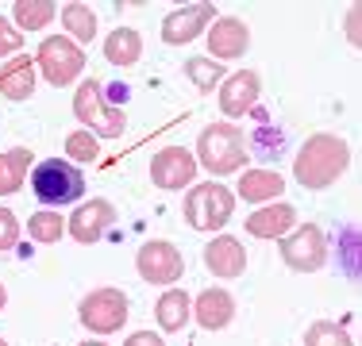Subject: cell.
I'll use <instances>...</instances> for the list:
<instances>
[{
	"mask_svg": "<svg viewBox=\"0 0 362 346\" xmlns=\"http://www.w3.org/2000/svg\"><path fill=\"white\" fill-rule=\"evenodd\" d=\"M347 166H351L347 138H339L332 131H316V135L305 138V146H300L297 162H293V177H297L305 189L320 193V189L335 185V181L347 173Z\"/></svg>",
	"mask_w": 362,
	"mask_h": 346,
	"instance_id": "cell-1",
	"label": "cell"
},
{
	"mask_svg": "<svg viewBox=\"0 0 362 346\" xmlns=\"http://www.w3.org/2000/svg\"><path fill=\"white\" fill-rule=\"evenodd\" d=\"M197 158L209 173L216 177H228V173H239L247 162V146H243V131L231 124H209L197 138Z\"/></svg>",
	"mask_w": 362,
	"mask_h": 346,
	"instance_id": "cell-2",
	"label": "cell"
},
{
	"mask_svg": "<svg viewBox=\"0 0 362 346\" xmlns=\"http://www.w3.org/2000/svg\"><path fill=\"white\" fill-rule=\"evenodd\" d=\"M31 193H35V201L47 204V208L74 204V201H81V193H85V173L77 169L74 162L47 158L31 169Z\"/></svg>",
	"mask_w": 362,
	"mask_h": 346,
	"instance_id": "cell-3",
	"label": "cell"
},
{
	"mask_svg": "<svg viewBox=\"0 0 362 346\" xmlns=\"http://www.w3.org/2000/svg\"><path fill=\"white\" fill-rule=\"evenodd\" d=\"M74 116L85 124V131L105 135V138H119V135H124V127H127L124 108H116V104L105 100V85H100L97 77H89V81L77 85V93H74Z\"/></svg>",
	"mask_w": 362,
	"mask_h": 346,
	"instance_id": "cell-4",
	"label": "cell"
},
{
	"mask_svg": "<svg viewBox=\"0 0 362 346\" xmlns=\"http://www.w3.org/2000/svg\"><path fill=\"white\" fill-rule=\"evenodd\" d=\"M235 212V193L220 181H204L193 185V193L185 196V220L193 231H220Z\"/></svg>",
	"mask_w": 362,
	"mask_h": 346,
	"instance_id": "cell-5",
	"label": "cell"
},
{
	"mask_svg": "<svg viewBox=\"0 0 362 346\" xmlns=\"http://www.w3.org/2000/svg\"><path fill=\"white\" fill-rule=\"evenodd\" d=\"M35 66L42 69V77H47L54 89H66V85H74L77 77H81L85 69V50L77 47L74 39H42L39 42V54H35Z\"/></svg>",
	"mask_w": 362,
	"mask_h": 346,
	"instance_id": "cell-6",
	"label": "cell"
},
{
	"mask_svg": "<svg viewBox=\"0 0 362 346\" xmlns=\"http://www.w3.org/2000/svg\"><path fill=\"white\" fill-rule=\"evenodd\" d=\"M77 319H81L93 335H112L127 323V297L119 289H112V285L93 289L89 297L77 304Z\"/></svg>",
	"mask_w": 362,
	"mask_h": 346,
	"instance_id": "cell-7",
	"label": "cell"
},
{
	"mask_svg": "<svg viewBox=\"0 0 362 346\" xmlns=\"http://www.w3.org/2000/svg\"><path fill=\"white\" fill-rule=\"evenodd\" d=\"M281 258H286L289 270L297 273H316L327 262V239L316 223H300L281 239Z\"/></svg>",
	"mask_w": 362,
	"mask_h": 346,
	"instance_id": "cell-8",
	"label": "cell"
},
{
	"mask_svg": "<svg viewBox=\"0 0 362 346\" xmlns=\"http://www.w3.org/2000/svg\"><path fill=\"white\" fill-rule=\"evenodd\" d=\"M135 270H139V277L151 285H174V281H181V273H185V258H181V250L174 242L151 239L139 254H135Z\"/></svg>",
	"mask_w": 362,
	"mask_h": 346,
	"instance_id": "cell-9",
	"label": "cell"
},
{
	"mask_svg": "<svg viewBox=\"0 0 362 346\" xmlns=\"http://www.w3.org/2000/svg\"><path fill=\"white\" fill-rule=\"evenodd\" d=\"M197 166H201V162H197L185 146H162V150L151 158V181L158 189H166V193H174V189L193 185Z\"/></svg>",
	"mask_w": 362,
	"mask_h": 346,
	"instance_id": "cell-10",
	"label": "cell"
},
{
	"mask_svg": "<svg viewBox=\"0 0 362 346\" xmlns=\"http://www.w3.org/2000/svg\"><path fill=\"white\" fill-rule=\"evenodd\" d=\"M216 23V8L212 4H189V8H177L162 20V39L170 47H185V42L201 39V31Z\"/></svg>",
	"mask_w": 362,
	"mask_h": 346,
	"instance_id": "cell-11",
	"label": "cell"
},
{
	"mask_svg": "<svg viewBox=\"0 0 362 346\" xmlns=\"http://www.w3.org/2000/svg\"><path fill=\"white\" fill-rule=\"evenodd\" d=\"M209 58L216 62H231V58H243L247 47H251V28L235 16H220L216 23L209 28Z\"/></svg>",
	"mask_w": 362,
	"mask_h": 346,
	"instance_id": "cell-12",
	"label": "cell"
},
{
	"mask_svg": "<svg viewBox=\"0 0 362 346\" xmlns=\"http://www.w3.org/2000/svg\"><path fill=\"white\" fill-rule=\"evenodd\" d=\"M112 223H116V208H112L108 201H89V204H81L70 220H66V231H70L77 242L89 246V242H97V239L108 235Z\"/></svg>",
	"mask_w": 362,
	"mask_h": 346,
	"instance_id": "cell-13",
	"label": "cell"
},
{
	"mask_svg": "<svg viewBox=\"0 0 362 346\" xmlns=\"http://www.w3.org/2000/svg\"><path fill=\"white\" fill-rule=\"evenodd\" d=\"M258 89H262V81H258L255 69H239V73H231L228 81L220 85V112L228 119L247 116V112L255 108V100H258Z\"/></svg>",
	"mask_w": 362,
	"mask_h": 346,
	"instance_id": "cell-14",
	"label": "cell"
},
{
	"mask_svg": "<svg viewBox=\"0 0 362 346\" xmlns=\"http://www.w3.org/2000/svg\"><path fill=\"white\" fill-rule=\"evenodd\" d=\"M204 270L212 277H223V281H231V277H243L247 270V250L239 239L231 235H220L212 239L209 246H204Z\"/></svg>",
	"mask_w": 362,
	"mask_h": 346,
	"instance_id": "cell-15",
	"label": "cell"
},
{
	"mask_svg": "<svg viewBox=\"0 0 362 346\" xmlns=\"http://www.w3.org/2000/svg\"><path fill=\"white\" fill-rule=\"evenodd\" d=\"M193 316L204 331H223V327L235 319V300H231L228 289H204L201 297L193 300Z\"/></svg>",
	"mask_w": 362,
	"mask_h": 346,
	"instance_id": "cell-16",
	"label": "cell"
},
{
	"mask_svg": "<svg viewBox=\"0 0 362 346\" xmlns=\"http://www.w3.org/2000/svg\"><path fill=\"white\" fill-rule=\"evenodd\" d=\"M293 227H297V212H293V204L258 208L251 220H247V235H255V239H286Z\"/></svg>",
	"mask_w": 362,
	"mask_h": 346,
	"instance_id": "cell-17",
	"label": "cell"
},
{
	"mask_svg": "<svg viewBox=\"0 0 362 346\" xmlns=\"http://www.w3.org/2000/svg\"><path fill=\"white\" fill-rule=\"evenodd\" d=\"M35 62L28 54H16L12 62L0 69V97L8 100H28L35 93Z\"/></svg>",
	"mask_w": 362,
	"mask_h": 346,
	"instance_id": "cell-18",
	"label": "cell"
},
{
	"mask_svg": "<svg viewBox=\"0 0 362 346\" xmlns=\"http://www.w3.org/2000/svg\"><path fill=\"white\" fill-rule=\"evenodd\" d=\"M235 193L251 204H262V201H274L278 193H286V177H281L278 169H247L243 177H239Z\"/></svg>",
	"mask_w": 362,
	"mask_h": 346,
	"instance_id": "cell-19",
	"label": "cell"
},
{
	"mask_svg": "<svg viewBox=\"0 0 362 346\" xmlns=\"http://www.w3.org/2000/svg\"><path fill=\"white\" fill-rule=\"evenodd\" d=\"M154 316H158V327L162 331H181L193 316V300H189L185 289H166L154 304Z\"/></svg>",
	"mask_w": 362,
	"mask_h": 346,
	"instance_id": "cell-20",
	"label": "cell"
},
{
	"mask_svg": "<svg viewBox=\"0 0 362 346\" xmlns=\"http://www.w3.org/2000/svg\"><path fill=\"white\" fill-rule=\"evenodd\" d=\"M31 162H35V158H31L28 146H16V150H4V154H0V196L20 193L23 181H28Z\"/></svg>",
	"mask_w": 362,
	"mask_h": 346,
	"instance_id": "cell-21",
	"label": "cell"
},
{
	"mask_svg": "<svg viewBox=\"0 0 362 346\" xmlns=\"http://www.w3.org/2000/svg\"><path fill=\"white\" fill-rule=\"evenodd\" d=\"M139 54H143V39H139V31L135 28H116L105 39V58L112 66H135L139 62Z\"/></svg>",
	"mask_w": 362,
	"mask_h": 346,
	"instance_id": "cell-22",
	"label": "cell"
},
{
	"mask_svg": "<svg viewBox=\"0 0 362 346\" xmlns=\"http://www.w3.org/2000/svg\"><path fill=\"white\" fill-rule=\"evenodd\" d=\"M12 12H16V28L20 31H42L58 16V4L54 0H16Z\"/></svg>",
	"mask_w": 362,
	"mask_h": 346,
	"instance_id": "cell-23",
	"label": "cell"
},
{
	"mask_svg": "<svg viewBox=\"0 0 362 346\" xmlns=\"http://www.w3.org/2000/svg\"><path fill=\"white\" fill-rule=\"evenodd\" d=\"M185 77L197 85V93H212L223 81V66L216 62V58H209V54H197V58L185 62Z\"/></svg>",
	"mask_w": 362,
	"mask_h": 346,
	"instance_id": "cell-24",
	"label": "cell"
},
{
	"mask_svg": "<svg viewBox=\"0 0 362 346\" xmlns=\"http://www.w3.org/2000/svg\"><path fill=\"white\" fill-rule=\"evenodd\" d=\"M62 23H66V31L74 35V39H81V42H89L93 35H97V12H93L89 4H62Z\"/></svg>",
	"mask_w": 362,
	"mask_h": 346,
	"instance_id": "cell-25",
	"label": "cell"
},
{
	"mask_svg": "<svg viewBox=\"0 0 362 346\" xmlns=\"http://www.w3.org/2000/svg\"><path fill=\"white\" fill-rule=\"evenodd\" d=\"M28 235L35 242H47V246H50V242H58L66 235V220L58 212H50V208H42V212H35L28 220Z\"/></svg>",
	"mask_w": 362,
	"mask_h": 346,
	"instance_id": "cell-26",
	"label": "cell"
},
{
	"mask_svg": "<svg viewBox=\"0 0 362 346\" xmlns=\"http://www.w3.org/2000/svg\"><path fill=\"white\" fill-rule=\"evenodd\" d=\"M339 262L347 270V277L362 281V227H347L339 235Z\"/></svg>",
	"mask_w": 362,
	"mask_h": 346,
	"instance_id": "cell-27",
	"label": "cell"
},
{
	"mask_svg": "<svg viewBox=\"0 0 362 346\" xmlns=\"http://www.w3.org/2000/svg\"><path fill=\"white\" fill-rule=\"evenodd\" d=\"M305 346H351V335L343 323H327V319H320V323H313L305 331Z\"/></svg>",
	"mask_w": 362,
	"mask_h": 346,
	"instance_id": "cell-28",
	"label": "cell"
},
{
	"mask_svg": "<svg viewBox=\"0 0 362 346\" xmlns=\"http://www.w3.org/2000/svg\"><path fill=\"white\" fill-rule=\"evenodd\" d=\"M66 154L74 162H97L100 158V143L93 131H70L66 135Z\"/></svg>",
	"mask_w": 362,
	"mask_h": 346,
	"instance_id": "cell-29",
	"label": "cell"
},
{
	"mask_svg": "<svg viewBox=\"0 0 362 346\" xmlns=\"http://www.w3.org/2000/svg\"><path fill=\"white\" fill-rule=\"evenodd\" d=\"M20 242V220L12 208H0V250H12Z\"/></svg>",
	"mask_w": 362,
	"mask_h": 346,
	"instance_id": "cell-30",
	"label": "cell"
},
{
	"mask_svg": "<svg viewBox=\"0 0 362 346\" xmlns=\"http://www.w3.org/2000/svg\"><path fill=\"white\" fill-rule=\"evenodd\" d=\"M343 35H347V42H351L355 50H362V0L347 8V20H343Z\"/></svg>",
	"mask_w": 362,
	"mask_h": 346,
	"instance_id": "cell-31",
	"label": "cell"
},
{
	"mask_svg": "<svg viewBox=\"0 0 362 346\" xmlns=\"http://www.w3.org/2000/svg\"><path fill=\"white\" fill-rule=\"evenodd\" d=\"M20 47H23V39H20V31L12 28V23L0 16V58H12V54H20Z\"/></svg>",
	"mask_w": 362,
	"mask_h": 346,
	"instance_id": "cell-32",
	"label": "cell"
},
{
	"mask_svg": "<svg viewBox=\"0 0 362 346\" xmlns=\"http://www.w3.org/2000/svg\"><path fill=\"white\" fill-rule=\"evenodd\" d=\"M124 346H166V342H162L158 335H151V331H135V335H127Z\"/></svg>",
	"mask_w": 362,
	"mask_h": 346,
	"instance_id": "cell-33",
	"label": "cell"
},
{
	"mask_svg": "<svg viewBox=\"0 0 362 346\" xmlns=\"http://www.w3.org/2000/svg\"><path fill=\"white\" fill-rule=\"evenodd\" d=\"M4 300H8V292H4V285H0V308H4Z\"/></svg>",
	"mask_w": 362,
	"mask_h": 346,
	"instance_id": "cell-34",
	"label": "cell"
},
{
	"mask_svg": "<svg viewBox=\"0 0 362 346\" xmlns=\"http://www.w3.org/2000/svg\"><path fill=\"white\" fill-rule=\"evenodd\" d=\"M81 346H108V342H81Z\"/></svg>",
	"mask_w": 362,
	"mask_h": 346,
	"instance_id": "cell-35",
	"label": "cell"
},
{
	"mask_svg": "<svg viewBox=\"0 0 362 346\" xmlns=\"http://www.w3.org/2000/svg\"><path fill=\"white\" fill-rule=\"evenodd\" d=\"M0 346H8V342H4V339H0Z\"/></svg>",
	"mask_w": 362,
	"mask_h": 346,
	"instance_id": "cell-36",
	"label": "cell"
}]
</instances>
